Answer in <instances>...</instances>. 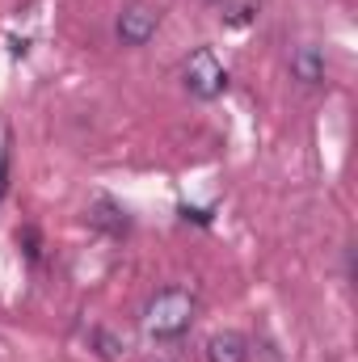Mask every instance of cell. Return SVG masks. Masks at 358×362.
<instances>
[{
	"label": "cell",
	"instance_id": "4",
	"mask_svg": "<svg viewBox=\"0 0 358 362\" xmlns=\"http://www.w3.org/2000/svg\"><path fill=\"white\" fill-rule=\"evenodd\" d=\"M207 362H249V341L241 333H215L207 341Z\"/></svg>",
	"mask_w": 358,
	"mask_h": 362
},
{
	"label": "cell",
	"instance_id": "5",
	"mask_svg": "<svg viewBox=\"0 0 358 362\" xmlns=\"http://www.w3.org/2000/svg\"><path fill=\"white\" fill-rule=\"evenodd\" d=\"M89 223H97L101 232H110V236H122L131 223H127V211L114 202V198H93L89 202Z\"/></svg>",
	"mask_w": 358,
	"mask_h": 362
},
{
	"label": "cell",
	"instance_id": "8",
	"mask_svg": "<svg viewBox=\"0 0 358 362\" xmlns=\"http://www.w3.org/2000/svg\"><path fill=\"white\" fill-rule=\"evenodd\" d=\"M8 189V144H4V127H0V198Z\"/></svg>",
	"mask_w": 358,
	"mask_h": 362
},
{
	"label": "cell",
	"instance_id": "9",
	"mask_svg": "<svg viewBox=\"0 0 358 362\" xmlns=\"http://www.w3.org/2000/svg\"><path fill=\"white\" fill-rule=\"evenodd\" d=\"M253 13H258V4L249 0V4H241V8H236V13H232L228 21H232V25H245V21H253Z\"/></svg>",
	"mask_w": 358,
	"mask_h": 362
},
{
	"label": "cell",
	"instance_id": "7",
	"mask_svg": "<svg viewBox=\"0 0 358 362\" xmlns=\"http://www.w3.org/2000/svg\"><path fill=\"white\" fill-rule=\"evenodd\" d=\"M93 341H97V354H101V358H110V362L127 354V341H122V337H114L110 329H97V333H93Z\"/></svg>",
	"mask_w": 358,
	"mask_h": 362
},
{
	"label": "cell",
	"instance_id": "6",
	"mask_svg": "<svg viewBox=\"0 0 358 362\" xmlns=\"http://www.w3.org/2000/svg\"><path fill=\"white\" fill-rule=\"evenodd\" d=\"M291 72H295V81H304V85H321V81H325V51H321V47H299V51L291 55Z\"/></svg>",
	"mask_w": 358,
	"mask_h": 362
},
{
	"label": "cell",
	"instance_id": "10",
	"mask_svg": "<svg viewBox=\"0 0 358 362\" xmlns=\"http://www.w3.org/2000/svg\"><path fill=\"white\" fill-rule=\"evenodd\" d=\"M215 4H224V0H215Z\"/></svg>",
	"mask_w": 358,
	"mask_h": 362
},
{
	"label": "cell",
	"instance_id": "2",
	"mask_svg": "<svg viewBox=\"0 0 358 362\" xmlns=\"http://www.w3.org/2000/svg\"><path fill=\"white\" fill-rule=\"evenodd\" d=\"M185 89L194 93V97H202V101H211V97H219V93L228 89V68L215 59L211 47H198L185 59Z\"/></svg>",
	"mask_w": 358,
	"mask_h": 362
},
{
	"label": "cell",
	"instance_id": "1",
	"mask_svg": "<svg viewBox=\"0 0 358 362\" xmlns=\"http://www.w3.org/2000/svg\"><path fill=\"white\" fill-rule=\"evenodd\" d=\"M194 320V295L190 291H161L148 308H144V333L152 341H173L190 329Z\"/></svg>",
	"mask_w": 358,
	"mask_h": 362
},
{
	"label": "cell",
	"instance_id": "3",
	"mask_svg": "<svg viewBox=\"0 0 358 362\" xmlns=\"http://www.w3.org/2000/svg\"><path fill=\"white\" fill-rule=\"evenodd\" d=\"M156 25H161V17H156L148 4H131V8H122V17H118V42H122V47H144V42L156 34Z\"/></svg>",
	"mask_w": 358,
	"mask_h": 362
}]
</instances>
